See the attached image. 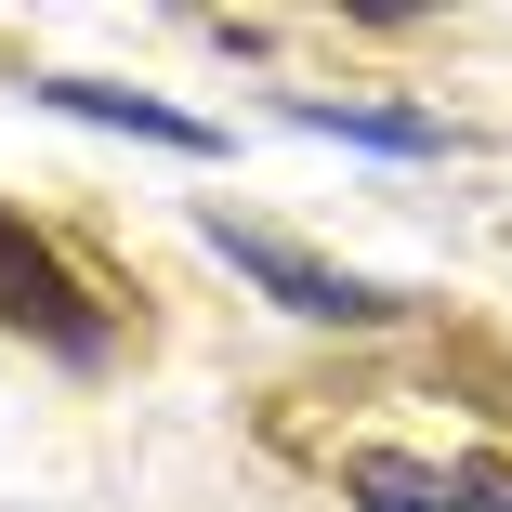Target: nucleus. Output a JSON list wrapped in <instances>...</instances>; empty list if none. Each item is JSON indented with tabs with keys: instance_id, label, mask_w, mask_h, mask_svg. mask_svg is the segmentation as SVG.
Here are the masks:
<instances>
[{
	"instance_id": "obj_3",
	"label": "nucleus",
	"mask_w": 512,
	"mask_h": 512,
	"mask_svg": "<svg viewBox=\"0 0 512 512\" xmlns=\"http://www.w3.org/2000/svg\"><path fill=\"white\" fill-rule=\"evenodd\" d=\"M342 512H512V460H434V447H342Z\"/></svg>"
},
{
	"instance_id": "obj_5",
	"label": "nucleus",
	"mask_w": 512,
	"mask_h": 512,
	"mask_svg": "<svg viewBox=\"0 0 512 512\" xmlns=\"http://www.w3.org/2000/svg\"><path fill=\"white\" fill-rule=\"evenodd\" d=\"M289 119L329 132V145H381V158H434L447 145V119H421V106H342V92H302Z\"/></svg>"
},
{
	"instance_id": "obj_4",
	"label": "nucleus",
	"mask_w": 512,
	"mask_h": 512,
	"mask_svg": "<svg viewBox=\"0 0 512 512\" xmlns=\"http://www.w3.org/2000/svg\"><path fill=\"white\" fill-rule=\"evenodd\" d=\"M40 106H66V119H106V132H145V145H171V158H224V132H211V119L158 106V92H119V79H40Z\"/></svg>"
},
{
	"instance_id": "obj_1",
	"label": "nucleus",
	"mask_w": 512,
	"mask_h": 512,
	"mask_svg": "<svg viewBox=\"0 0 512 512\" xmlns=\"http://www.w3.org/2000/svg\"><path fill=\"white\" fill-rule=\"evenodd\" d=\"M0 329L40 342V355H66V368H106V342H119L106 289H92V276L27 224V211H0Z\"/></svg>"
},
{
	"instance_id": "obj_2",
	"label": "nucleus",
	"mask_w": 512,
	"mask_h": 512,
	"mask_svg": "<svg viewBox=\"0 0 512 512\" xmlns=\"http://www.w3.org/2000/svg\"><path fill=\"white\" fill-rule=\"evenodd\" d=\"M211 250L276 302V316H302V329H394V316H407L394 289H368V276L316 263V250H289V237H263V224H237V211H211Z\"/></svg>"
}]
</instances>
